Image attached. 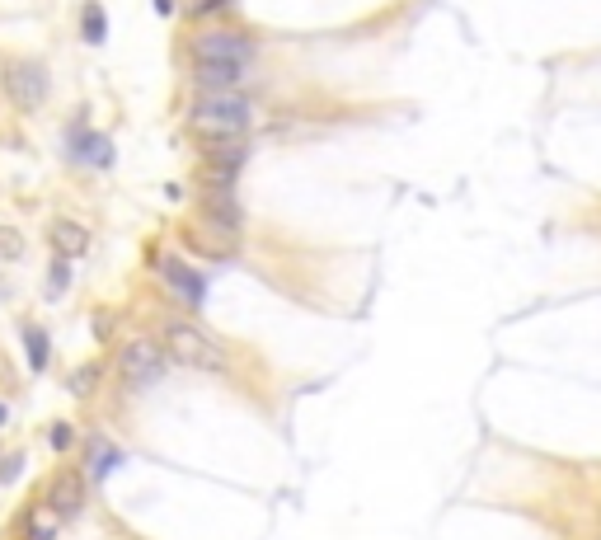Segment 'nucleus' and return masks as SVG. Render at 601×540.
I'll list each match as a JSON object with an SVG mask.
<instances>
[{
    "label": "nucleus",
    "instance_id": "nucleus-9",
    "mask_svg": "<svg viewBox=\"0 0 601 540\" xmlns=\"http://www.w3.org/2000/svg\"><path fill=\"white\" fill-rule=\"evenodd\" d=\"M245 80V66H231V62H198L193 66V85L198 90H235Z\"/></svg>",
    "mask_w": 601,
    "mask_h": 540
},
{
    "label": "nucleus",
    "instance_id": "nucleus-12",
    "mask_svg": "<svg viewBox=\"0 0 601 540\" xmlns=\"http://www.w3.org/2000/svg\"><path fill=\"white\" fill-rule=\"evenodd\" d=\"M19 343H24L29 371H47V357H52V339H47L43 324H19Z\"/></svg>",
    "mask_w": 601,
    "mask_h": 540
},
{
    "label": "nucleus",
    "instance_id": "nucleus-21",
    "mask_svg": "<svg viewBox=\"0 0 601 540\" xmlns=\"http://www.w3.org/2000/svg\"><path fill=\"white\" fill-rule=\"evenodd\" d=\"M5 418H10V404L0 400V428H5Z\"/></svg>",
    "mask_w": 601,
    "mask_h": 540
},
{
    "label": "nucleus",
    "instance_id": "nucleus-6",
    "mask_svg": "<svg viewBox=\"0 0 601 540\" xmlns=\"http://www.w3.org/2000/svg\"><path fill=\"white\" fill-rule=\"evenodd\" d=\"M85 484H90V475H85V470H57V475H52V484H47V494H43V503L52 512H57V517H80V512H85V498H90V489H85Z\"/></svg>",
    "mask_w": 601,
    "mask_h": 540
},
{
    "label": "nucleus",
    "instance_id": "nucleus-2",
    "mask_svg": "<svg viewBox=\"0 0 601 540\" xmlns=\"http://www.w3.org/2000/svg\"><path fill=\"white\" fill-rule=\"evenodd\" d=\"M160 343H165L170 362H179V367H193V371H226L231 367L226 348H221L207 329H198V324H188V320L165 324V339Z\"/></svg>",
    "mask_w": 601,
    "mask_h": 540
},
{
    "label": "nucleus",
    "instance_id": "nucleus-3",
    "mask_svg": "<svg viewBox=\"0 0 601 540\" xmlns=\"http://www.w3.org/2000/svg\"><path fill=\"white\" fill-rule=\"evenodd\" d=\"M0 90H5V99H10L19 113H38V108L47 104L52 80H47V66L43 62L19 57V62H5V71H0Z\"/></svg>",
    "mask_w": 601,
    "mask_h": 540
},
{
    "label": "nucleus",
    "instance_id": "nucleus-20",
    "mask_svg": "<svg viewBox=\"0 0 601 540\" xmlns=\"http://www.w3.org/2000/svg\"><path fill=\"white\" fill-rule=\"evenodd\" d=\"M155 10H160V15H174V0H155Z\"/></svg>",
    "mask_w": 601,
    "mask_h": 540
},
{
    "label": "nucleus",
    "instance_id": "nucleus-15",
    "mask_svg": "<svg viewBox=\"0 0 601 540\" xmlns=\"http://www.w3.org/2000/svg\"><path fill=\"white\" fill-rule=\"evenodd\" d=\"M66 287H71V259L52 254V263H47V301L66 296Z\"/></svg>",
    "mask_w": 601,
    "mask_h": 540
},
{
    "label": "nucleus",
    "instance_id": "nucleus-19",
    "mask_svg": "<svg viewBox=\"0 0 601 540\" xmlns=\"http://www.w3.org/2000/svg\"><path fill=\"white\" fill-rule=\"evenodd\" d=\"M24 465H29L24 451H5V456H0V484H15V479L24 475Z\"/></svg>",
    "mask_w": 601,
    "mask_h": 540
},
{
    "label": "nucleus",
    "instance_id": "nucleus-22",
    "mask_svg": "<svg viewBox=\"0 0 601 540\" xmlns=\"http://www.w3.org/2000/svg\"><path fill=\"white\" fill-rule=\"evenodd\" d=\"M5 296H10V282H5V278H0V301H5Z\"/></svg>",
    "mask_w": 601,
    "mask_h": 540
},
{
    "label": "nucleus",
    "instance_id": "nucleus-11",
    "mask_svg": "<svg viewBox=\"0 0 601 540\" xmlns=\"http://www.w3.org/2000/svg\"><path fill=\"white\" fill-rule=\"evenodd\" d=\"M113 465H123V451L113 447L108 437H90V447H85V475H90V479H104Z\"/></svg>",
    "mask_w": 601,
    "mask_h": 540
},
{
    "label": "nucleus",
    "instance_id": "nucleus-14",
    "mask_svg": "<svg viewBox=\"0 0 601 540\" xmlns=\"http://www.w3.org/2000/svg\"><path fill=\"white\" fill-rule=\"evenodd\" d=\"M80 38H85V43H104L108 38V15H104V5H85V10H80Z\"/></svg>",
    "mask_w": 601,
    "mask_h": 540
},
{
    "label": "nucleus",
    "instance_id": "nucleus-18",
    "mask_svg": "<svg viewBox=\"0 0 601 540\" xmlns=\"http://www.w3.org/2000/svg\"><path fill=\"white\" fill-rule=\"evenodd\" d=\"M47 447H52V451H71V447H76V428H71L66 418H57V423L47 428Z\"/></svg>",
    "mask_w": 601,
    "mask_h": 540
},
{
    "label": "nucleus",
    "instance_id": "nucleus-7",
    "mask_svg": "<svg viewBox=\"0 0 601 540\" xmlns=\"http://www.w3.org/2000/svg\"><path fill=\"white\" fill-rule=\"evenodd\" d=\"M155 268H160V278H165V287H170L184 306H202V296H207V282H202V273H193L184 259H174V254H165V259H155Z\"/></svg>",
    "mask_w": 601,
    "mask_h": 540
},
{
    "label": "nucleus",
    "instance_id": "nucleus-10",
    "mask_svg": "<svg viewBox=\"0 0 601 540\" xmlns=\"http://www.w3.org/2000/svg\"><path fill=\"white\" fill-rule=\"evenodd\" d=\"M71 155L85 160V165H99V170L113 165V146H108L104 132H76V137H71Z\"/></svg>",
    "mask_w": 601,
    "mask_h": 540
},
{
    "label": "nucleus",
    "instance_id": "nucleus-8",
    "mask_svg": "<svg viewBox=\"0 0 601 540\" xmlns=\"http://www.w3.org/2000/svg\"><path fill=\"white\" fill-rule=\"evenodd\" d=\"M47 245L52 254H62V259H80V254H90V231L71 221V216H57L52 226H47Z\"/></svg>",
    "mask_w": 601,
    "mask_h": 540
},
{
    "label": "nucleus",
    "instance_id": "nucleus-4",
    "mask_svg": "<svg viewBox=\"0 0 601 540\" xmlns=\"http://www.w3.org/2000/svg\"><path fill=\"white\" fill-rule=\"evenodd\" d=\"M254 38L235 29H207L198 38H188V57L193 62H231V66H249L254 62Z\"/></svg>",
    "mask_w": 601,
    "mask_h": 540
},
{
    "label": "nucleus",
    "instance_id": "nucleus-17",
    "mask_svg": "<svg viewBox=\"0 0 601 540\" xmlns=\"http://www.w3.org/2000/svg\"><path fill=\"white\" fill-rule=\"evenodd\" d=\"M24 249H29V240H24V231H15V226H5V221H0V263H15V259H24Z\"/></svg>",
    "mask_w": 601,
    "mask_h": 540
},
{
    "label": "nucleus",
    "instance_id": "nucleus-5",
    "mask_svg": "<svg viewBox=\"0 0 601 540\" xmlns=\"http://www.w3.org/2000/svg\"><path fill=\"white\" fill-rule=\"evenodd\" d=\"M165 343L155 339H127L123 348H118V371H123L127 386H151V381H160V371H165Z\"/></svg>",
    "mask_w": 601,
    "mask_h": 540
},
{
    "label": "nucleus",
    "instance_id": "nucleus-16",
    "mask_svg": "<svg viewBox=\"0 0 601 540\" xmlns=\"http://www.w3.org/2000/svg\"><path fill=\"white\" fill-rule=\"evenodd\" d=\"M99 376H104V367H99V362H85V367L71 371V381H66V386H71V395H80V400H85V395H94V390H99Z\"/></svg>",
    "mask_w": 601,
    "mask_h": 540
},
{
    "label": "nucleus",
    "instance_id": "nucleus-13",
    "mask_svg": "<svg viewBox=\"0 0 601 540\" xmlns=\"http://www.w3.org/2000/svg\"><path fill=\"white\" fill-rule=\"evenodd\" d=\"M57 522H62V517L47 508V503L43 508H33L29 522H24V540H57Z\"/></svg>",
    "mask_w": 601,
    "mask_h": 540
},
{
    "label": "nucleus",
    "instance_id": "nucleus-1",
    "mask_svg": "<svg viewBox=\"0 0 601 540\" xmlns=\"http://www.w3.org/2000/svg\"><path fill=\"white\" fill-rule=\"evenodd\" d=\"M249 123H254V108H249L245 94H235V90H202L193 99V108H188V127L207 141L245 137Z\"/></svg>",
    "mask_w": 601,
    "mask_h": 540
}]
</instances>
